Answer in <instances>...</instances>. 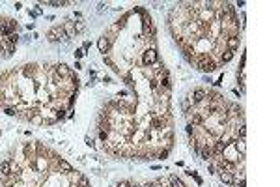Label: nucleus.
Masks as SVG:
<instances>
[{
	"label": "nucleus",
	"mask_w": 280,
	"mask_h": 187,
	"mask_svg": "<svg viewBox=\"0 0 280 187\" xmlns=\"http://www.w3.org/2000/svg\"><path fill=\"white\" fill-rule=\"evenodd\" d=\"M47 38L50 39V41H58L60 38H62V39H67V36H65V32H64V28H62V26H54V28H50V30H49V34H47Z\"/></svg>",
	"instance_id": "nucleus-1"
},
{
	"label": "nucleus",
	"mask_w": 280,
	"mask_h": 187,
	"mask_svg": "<svg viewBox=\"0 0 280 187\" xmlns=\"http://www.w3.org/2000/svg\"><path fill=\"white\" fill-rule=\"evenodd\" d=\"M142 62H144V65H151L153 62H157V53H155V49L146 50L144 56H142Z\"/></svg>",
	"instance_id": "nucleus-2"
},
{
	"label": "nucleus",
	"mask_w": 280,
	"mask_h": 187,
	"mask_svg": "<svg viewBox=\"0 0 280 187\" xmlns=\"http://www.w3.org/2000/svg\"><path fill=\"white\" fill-rule=\"evenodd\" d=\"M206 97H207L206 90L198 88V90H194V92H192V95H191V101H192V103H200V101H203Z\"/></svg>",
	"instance_id": "nucleus-3"
},
{
	"label": "nucleus",
	"mask_w": 280,
	"mask_h": 187,
	"mask_svg": "<svg viewBox=\"0 0 280 187\" xmlns=\"http://www.w3.org/2000/svg\"><path fill=\"white\" fill-rule=\"evenodd\" d=\"M196 65H198V69H202V71H206V73H207V71L211 73L213 69L217 68V65L213 64V62H207V60H202V62H196Z\"/></svg>",
	"instance_id": "nucleus-4"
},
{
	"label": "nucleus",
	"mask_w": 280,
	"mask_h": 187,
	"mask_svg": "<svg viewBox=\"0 0 280 187\" xmlns=\"http://www.w3.org/2000/svg\"><path fill=\"white\" fill-rule=\"evenodd\" d=\"M97 47H99V50H101V53H106V50L110 49V39L106 38V36L99 38V41H97Z\"/></svg>",
	"instance_id": "nucleus-5"
},
{
	"label": "nucleus",
	"mask_w": 280,
	"mask_h": 187,
	"mask_svg": "<svg viewBox=\"0 0 280 187\" xmlns=\"http://www.w3.org/2000/svg\"><path fill=\"white\" fill-rule=\"evenodd\" d=\"M218 176H220V181H222V183H228V185H230L232 181H233V176H232V172L220 170V174H218Z\"/></svg>",
	"instance_id": "nucleus-6"
},
{
	"label": "nucleus",
	"mask_w": 280,
	"mask_h": 187,
	"mask_svg": "<svg viewBox=\"0 0 280 187\" xmlns=\"http://www.w3.org/2000/svg\"><path fill=\"white\" fill-rule=\"evenodd\" d=\"M237 47H239V38L237 36H230V38H228V49L233 53Z\"/></svg>",
	"instance_id": "nucleus-7"
},
{
	"label": "nucleus",
	"mask_w": 280,
	"mask_h": 187,
	"mask_svg": "<svg viewBox=\"0 0 280 187\" xmlns=\"http://www.w3.org/2000/svg\"><path fill=\"white\" fill-rule=\"evenodd\" d=\"M0 172L2 174H11V163H9V161H4L2 165H0Z\"/></svg>",
	"instance_id": "nucleus-8"
},
{
	"label": "nucleus",
	"mask_w": 280,
	"mask_h": 187,
	"mask_svg": "<svg viewBox=\"0 0 280 187\" xmlns=\"http://www.w3.org/2000/svg\"><path fill=\"white\" fill-rule=\"evenodd\" d=\"M56 71H58V75H62V77H67V75H69V68H67V65H64V64H60L58 68H56Z\"/></svg>",
	"instance_id": "nucleus-9"
},
{
	"label": "nucleus",
	"mask_w": 280,
	"mask_h": 187,
	"mask_svg": "<svg viewBox=\"0 0 280 187\" xmlns=\"http://www.w3.org/2000/svg\"><path fill=\"white\" fill-rule=\"evenodd\" d=\"M151 124H153L155 129H162V125H164V120H162V118H153V120H151Z\"/></svg>",
	"instance_id": "nucleus-10"
},
{
	"label": "nucleus",
	"mask_w": 280,
	"mask_h": 187,
	"mask_svg": "<svg viewBox=\"0 0 280 187\" xmlns=\"http://www.w3.org/2000/svg\"><path fill=\"white\" fill-rule=\"evenodd\" d=\"M220 166H222V170H226V172H232L233 170V163H230V161H222Z\"/></svg>",
	"instance_id": "nucleus-11"
},
{
	"label": "nucleus",
	"mask_w": 280,
	"mask_h": 187,
	"mask_svg": "<svg viewBox=\"0 0 280 187\" xmlns=\"http://www.w3.org/2000/svg\"><path fill=\"white\" fill-rule=\"evenodd\" d=\"M226 146H228V142H226V140H224V139H222V140H220V142H217V146H215V151H217V154H218V151H222L224 148H226Z\"/></svg>",
	"instance_id": "nucleus-12"
},
{
	"label": "nucleus",
	"mask_w": 280,
	"mask_h": 187,
	"mask_svg": "<svg viewBox=\"0 0 280 187\" xmlns=\"http://www.w3.org/2000/svg\"><path fill=\"white\" fill-rule=\"evenodd\" d=\"M170 183H172V187H185V185H183V181L179 178H176V176H174V178H170Z\"/></svg>",
	"instance_id": "nucleus-13"
},
{
	"label": "nucleus",
	"mask_w": 280,
	"mask_h": 187,
	"mask_svg": "<svg viewBox=\"0 0 280 187\" xmlns=\"http://www.w3.org/2000/svg\"><path fill=\"white\" fill-rule=\"evenodd\" d=\"M60 169H62L64 172H71V165L67 163V161H64V159L60 161Z\"/></svg>",
	"instance_id": "nucleus-14"
},
{
	"label": "nucleus",
	"mask_w": 280,
	"mask_h": 187,
	"mask_svg": "<svg viewBox=\"0 0 280 187\" xmlns=\"http://www.w3.org/2000/svg\"><path fill=\"white\" fill-rule=\"evenodd\" d=\"M198 124H202V116L200 114L191 116V125H198Z\"/></svg>",
	"instance_id": "nucleus-15"
},
{
	"label": "nucleus",
	"mask_w": 280,
	"mask_h": 187,
	"mask_svg": "<svg viewBox=\"0 0 280 187\" xmlns=\"http://www.w3.org/2000/svg\"><path fill=\"white\" fill-rule=\"evenodd\" d=\"M232 58H233V53H232V50H226V54H222V62H230Z\"/></svg>",
	"instance_id": "nucleus-16"
},
{
	"label": "nucleus",
	"mask_w": 280,
	"mask_h": 187,
	"mask_svg": "<svg viewBox=\"0 0 280 187\" xmlns=\"http://www.w3.org/2000/svg\"><path fill=\"white\" fill-rule=\"evenodd\" d=\"M79 185H80V187H90V183H88V178H86V176H80V180H79Z\"/></svg>",
	"instance_id": "nucleus-17"
},
{
	"label": "nucleus",
	"mask_w": 280,
	"mask_h": 187,
	"mask_svg": "<svg viewBox=\"0 0 280 187\" xmlns=\"http://www.w3.org/2000/svg\"><path fill=\"white\" fill-rule=\"evenodd\" d=\"M211 157V150L209 148H203L202 150V159H209Z\"/></svg>",
	"instance_id": "nucleus-18"
},
{
	"label": "nucleus",
	"mask_w": 280,
	"mask_h": 187,
	"mask_svg": "<svg viewBox=\"0 0 280 187\" xmlns=\"http://www.w3.org/2000/svg\"><path fill=\"white\" fill-rule=\"evenodd\" d=\"M2 47L6 49V54H9V53L13 50V45H11V43H8V41H4V43H2Z\"/></svg>",
	"instance_id": "nucleus-19"
},
{
	"label": "nucleus",
	"mask_w": 280,
	"mask_h": 187,
	"mask_svg": "<svg viewBox=\"0 0 280 187\" xmlns=\"http://www.w3.org/2000/svg\"><path fill=\"white\" fill-rule=\"evenodd\" d=\"M116 187H131V183H129V181H118Z\"/></svg>",
	"instance_id": "nucleus-20"
},
{
	"label": "nucleus",
	"mask_w": 280,
	"mask_h": 187,
	"mask_svg": "<svg viewBox=\"0 0 280 187\" xmlns=\"http://www.w3.org/2000/svg\"><path fill=\"white\" fill-rule=\"evenodd\" d=\"M166 157H168V151H166V150L159 151V159H166Z\"/></svg>",
	"instance_id": "nucleus-21"
},
{
	"label": "nucleus",
	"mask_w": 280,
	"mask_h": 187,
	"mask_svg": "<svg viewBox=\"0 0 280 187\" xmlns=\"http://www.w3.org/2000/svg\"><path fill=\"white\" fill-rule=\"evenodd\" d=\"M239 135H241V137H245V135H247V129H245V125H241V129H239Z\"/></svg>",
	"instance_id": "nucleus-22"
},
{
	"label": "nucleus",
	"mask_w": 280,
	"mask_h": 187,
	"mask_svg": "<svg viewBox=\"0 0 280 187\" xmlns=\"http://www.w3.org/2000/svg\"><path fill=\"white\" fill-rule=\"evenodd\" d=\"M17 39H19V38H17V34H11V36H9V41H11V43H15Z\"/></svg>",
	"instance_id": "nucleus-23"
},
{
	"label": "nucleus",
	"mask_w": 280,
	"mask_h": 187,
	"mask_svg": "<svg viewBox=\"0 0 280 187\" xmlns=\"http://www.w3.org/2000/svg\"><path fill=\"white\" fill-rule=\"evenodd\" d=\"M99 137H101V139H103V140H105L106 137H108V133H106V131H101V133H99Z\"/></svg>",
	"instance_id": "nucleus-24"
},
{
	"label": "nucleus",
	"mask_w": 280,
	"mask_h": 187,
	"mask_svg": "<svg viewBox=\"0 0 280 187\" xmlns=\"http://www.w3.org/2000/svg\"><path fill=\"white\" fill-rule=\"evenodd\" d=\"M6 114H8V116H13L15 110H13V109H6Z\"/></svg>",
	"instance_id": "nucleus-25"
},
{
	"label": "nucleus",
	"mask_w": 280,
	"mask_h": 187,
	"mask_svg": "<svg viewBox=\"0 0 280 187\" xmlns=\"http://www.w3.org/2000/svg\"><path fill=\"white\" fill-rule=\"evenodd\" d=\"M144 187H155V183H146Z\"/></svg>",
	"instance_id": "nucleus-26"
}]
</instances>
